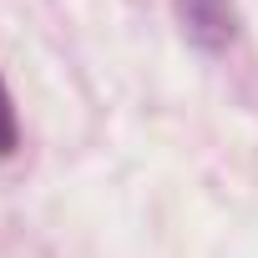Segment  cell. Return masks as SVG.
Wrapping results in <instances>:
<instances>
[{"mask_svg": "<svg viewBox=\"0 0 258 258\" xmlns=\"http://www.w3.org/2000/svg\"><path fill=\"white\" fill-rule=\"evenodd\" d=\"M172 11H177L182 36L208 56H223L238 41V6L233 0H172Z\"/></svg>", "mask_w": 258, "mask_h": 258, "instance_id": "1", "label": "cell"}, {"mask_svg": "<svg viewBox=\"0 0 258 258\" xmlns=\"http://www.w3.org/2000/svg\"><path fill=\"white\" fill-rule=\"evenodd\" d=\"M16 147H21V116H16V106H11L6 81H0V157H11Z\"/></svg>", "mask_w": 258, "mask_h": 258, "instance_id": "2", "label": "cell"}]
</instances>
